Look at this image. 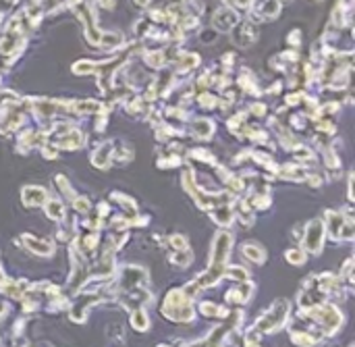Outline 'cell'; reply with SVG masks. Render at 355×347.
<instances>
[{"label": "cell", "mask_w": 355, "mask_h": 347, "mask_svg": "<svg viewBox=\"0 0 355 347\" xmlns=\"http://www.w3.org/2000/svg\"><path fill=\"white\" fill-rule=\"evenodd\" d=\"M229 250H231V235L229 233H218L216 239H214V248H212V254H210V268L204 276H199V279L195 281L197 287L214 285L224 274V260H227V256H229Z\"/></svg>", "instance_id": "6da1fadb"}, {"label": "cell", "mask_w": 355, "mask_h": 347, "mask_svg": "<svg viewBox=\"0 0 355 347\" xmlns=\"http://www.w3.org/2000/svg\"><path fill=\"white\" fill-rule=\"evenodd\" d=\"M162 312L173 320H191L193 310H191V299H189L183 289H175L167 295Z\"/></svg>", "instance_id": "7a4b0ae2"}, {"label": "cell", "mask_w": 355, "mask_h": 347, "mask_svg": "<svg viewBox=\"0 0 355 347\" xmlns=\"http://www.w3.org/2000/svg\"><path fill=\"white\" fill-rule=\"evenodd\" d=\"M287 314H289V304L280 299V302H276L274 306L266 312V316H262L256 322V327H258V331H262V333L278 331L282 325H285Z\"/></svg>", "instance_id": "3957f363"}, {"label": "cell", "mask_w": 355, "mask_h": 347, "mask_svg": "<svg viewBox=\"0 0 355 347\" xmlns=\"http://www.w3.org/2000/svg\"><path fill=\"white\" fill-rule=\"evenodd\" d=\"M324 223L320 221V218H316V221H312L310 225H307L305 229V237H303V244H305V250H310L312 254H318L322 250V244H324Z\"/></svg>", "instance_id": "277c9868"}, {"label": "cell", "mask_w": 355, "mask_h": 347, "mask_svg": "<svg viewBox=\"0 0 355 347\" xmlns=\"http://www.w3.org/2000/svg\"><path fill=\"white\" fill-rule=\"evenodd\" d=\"M314 314L318 318V322L328 331V333H333L339 325H341V312L335 308V306H328V304H318L316 310H314Z\"/></svg>", "instance_id": "5b68a950"}, {"label": "cell", "mask_w": 355, "mask_h": 347, "mask_svg": "<svg viewBox=\"0 0 355 347\" xmlns=\"http://www.w3.org/2000/svg\"><path fill=\"white\" fill-rule=\"evenodd\" d=\"M258 38L256 33V27L252 25V23H241L239 27H237V36H235V42L243 46V48H247V46H252Z\"/></svg>", "instance_id": "8992f818"}, {"label": "cell", "mask_w": 355, "mask_h": 347, "mask_svg": "<svg viewBox=\"0 0 355 347\" xmlns=\"http://www.w3.org/2000/svg\"><path fill=\"white\" fill-rule=\"evenodd\" d=\"M21 195H23V204L27 206H42L46 202V191L38 187V185H29V187L21 191Z\"/></svg>", "instance_id": "52a82bcc"}, {"label": "cell", "mask_w": 355, "mask_h": 347, "mask_svg": "<svg viewBox=\"0 0 355 347\" xmlns=\"http://www.w3.org/2000/svg\"><path fill=\"white\" fill-rule=\"evenodd\" d=\"M21 241L27 246V250H31L33 254H40V256H50V254L54 252L52 244H48V241H40V239H35L31 235H23Z\"/></svg>", "instance_id": "ba28073f"}, {"label": "cell", "mask_w": 355, "mask_h": 347, "mask_svg": "<svg viewBox=\"0 0 355 347\" xmlns=\"http://www.w3.org/2000/svg\"><path fill=\"white\" fill-rule=\"evenodd\" d=\"M214 25L216 29H222V31H229L233 25H237V17L233 10L229 8H224V10H218L216 17H214Z\"/></svg>", "instance_id": "9c48e42d"}, {"label": "cell", "mask_w": 355, "mask_h": 347, "mask_svg": "<svg viewBox=\"0 0 355 347\" xmlns=\"http://www.w3.org/2000/svg\"><path fill=\"white\" fill-rule=\"evenodd\" d=\"M243 254H245V256L250 258L252 262H258V264H262L264 258H266L264 250L260 248L258 244H245V246H243Z\"/></svg>", "instance_id": "30bf717a"}, {"label": "cell", "mask_w": 355, "mask_h": 347, "mask_svg": "<svg viewBox=\"0 0 355 347\" xmlns=\"http://www.w3.org/2000/svg\"><path fill=\"white\" fill-rule=\"evenodd\" d=\"M110 154H112V150H110V144H106V146H100V152H96L91 156V163L96 165L98 169H104L106 165H108V160H110Z\"/></svg>", "instance_id": "8fae6325"}, {"label": "cell", "mask_w": 355, "mask_h": 347, "mask_svg": "<svg viewBox=\"0 0 355 347\" xmlns=\"http://www.w3.org/2000/svg\"><path fill=\"white\" fill-rule=\"evenodd\" d=\"M46 214H48V218H52V221H61L65 216V208L58 200H48L46 202Z\"/></svg>", "instance_id": "7c38bea8"}, {"label": "cell", "mask_w": 355, "mask_h": 347, "mask_svg": "<svg viewBox=\"0 0 355 347\" xmlns=\"http://www.w3.org/2000/svg\"><path fill=\"white\" fill-rule=\"evenodd\" d=\"M214 221H216L218 225H231V223H233V212L229 210L227 204L218 206L216 210H214Z\"/></svg>", "instance_id": "4fadbf2b"}, {"label": "cell", "mask_w": 355, "mask_h": 347, "mask_svg": "<svg viewBox=\"0 0 355 347\" xmlns=\"http://www.w3.org/2000/svg\"><path fill=\"white\" fill-rule=\"evenodd\" d=\"M131 325H133L137 331H148V327H150V320L146 318V312L141 310V308L133 312V316H131Z\"/></svg>", "instance_id": "5bb4252c"}, {"label": "cell", "mask_w": 355, "mask_h": 347, "mask_svg": "<svg viewBox=\"0 0 355 347\" xmlns=\"http://www.w3.org/2000/svg\"><path fill=\"white\" fill-rule=\"evenodd\" d=\"M171 262H175L177 266L189 264V262H191V252H189V248H185V250H175V252L171 254Z\"/></svg>", "instance_id": "9a60e30c"}, {"label": "cell", "mask_w": 355, "mask_h": 347, "mask_svg": "<svg viewBox=\"0 0 355 347\" xmlns=\"http://www.w3.org/2000/svg\"><path fill=\"white\" fill-rule=\"evenodd\" d=\"M202 312L206 316H214V318H224L227 316V310H224L222 306H216V304H210V302H206V304H202Z\"/></svg>", "instance_id": "2e32d148"}, {"label": "cell", "mask_w": 355, "mask_h": 347, "mask_svg": "<svg viewBox=\"0 0 355 347\" xmlns=\"http://www.w3.org/2000/svg\"><path fill=\"white\" fill-rule=\"evenodd\" d=\"M278 0H268V2H264L262 6V17L266 19H272V17H276L278 15Z\"/></svg>", "instance_id": "e0dca14e"}, {"label": "cell", "mask_w": 355, "mask_h": 347, "mask_svg": "<svg viewBox=\"0 0 355 347\" xmlns=\"http://www.w3.org/2000/svg\"><path fill=\"white\" fill-rule=\"evenodd\" d=\"M193 131H195L199 137H208V135L212 133V123H210V121H206V119L197 121V123L193 125Z\"/></svg>", "instance_id": "ac0fdd59"}, {"label": "cell", "mask_w": 355, "mask_h": 347, "mask_svg": "<svg viewBox=\"0 0 355 347\" xmlns=\"http://www.w3.org/2000/svg\"><path fill=\"white\" fill-rule=\"evenodd\" d=\"M287 260L295 266H299L301 262H305V252L303 250H289L287 252Z\"/></svg>", "instance_id": "d6986e66"}, {"label": "cell", "mask_w": 355, "mask_h": 347, "mask_svg": "<svg viewBox=\"0 0 355 347\" xmlns=\"http://www.w3.org/2000/svg\"><path fill=\"white\" fill-rule=\"evenodd\" d=\"M199 63V56L197 54H185L183 61H181V69H193Z\"/></svg>", "instance_id": "ffe728a7"}, {"label": "cell", "mask_w": 355, "mask_h": 347, "mask_svg": "<svg viewBox=\"0 0 355 347\" xmlns=\"http://www.w3.org/2000/svg\"><path fill=\"white\" fill-rule=\"evenodd\" d=\"M227 274H229V276H233V279H239L241 283H243V281H247V270L237 268V266H231V268L227 270Z\"/></svg>", "instance_id": "44dd1931"}, {"label": "cell", "mask_w": 355, "mask_h": 347, "mask_svg": "<svg viewBox=\"0 0 355 347\" xmlns=\"http://www.w3.org/2000/svg\"><path fill=\"white\" fill-rule=\"evenodd\" d=\"M75 208L79 212H89V200L88 198H77L75 200Z\"/></svg>", "instance_id": "7402d4cb"}, {"label": "cell", "mask_w": 355, "mask_h": 347, "mask_svg": "<svg viewBox=\"0 0 355 347\" xmlns=\"http://www.w3.org/2000/svg\"><path fill=\"white\" fill-rule=\"evenodd\" d=\"M160 347H167V345H160Z\"/></svg>", "instance_id": "603a6c76"}]
</instances>
